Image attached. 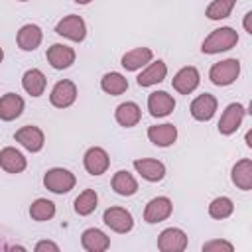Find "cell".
I'll return each instance as SVG.
<instances>
[{"mask_svg": "<svg viewBox=\"0 0 252 252\" xmlns=\"http://www.w3.org/2000/svg\"><path fill=\"white\" fill-rule=\"evenodd\" d=\"M236 43H238V33H236V30L224 26V28L213 30V32L205 37V41H203V45H201V51L207 53V55H215V53L232 49Z\"/></svg>", "mask_w": 252, "mask_h": 252, "instance_id": "cell-1", "label": "cell"}, {"mask_svg": "<svg viewBox=\"0 0 252 252\" xmlns=\"http://www.w3.org/2000/svg\"><path fill=\"white\" fill-rule=\"evenodd\" d=\"M240 75V61L230 57V59H224V61H219L211 67L209 71V79L213 85L217 87H226V85H232Z\"/></svg>", "mask_w": 252, "mask_h": 252, "instance_id": "cell-2", "label": "cell"}, {"mask_svg": "<svg viewBox=\"0 0 252 252\" xmlns=\"http://www.w3.org/2000/svg\"><path fill=\"white\" fill-rule=\"evenodd\" d=\"M77 179L75 175L65 169V167H53L49 169L45 175H43V185L45 189H49L51 193L55 195H63V193H69L73 187H75Z\"/></svg>", "mask_w": 252, "mask_h": 252, "instance_id": "cell-3", "label": "cell"}, {"mask_svg": "<svg viewBox=\"0 0 252 252\" xmlns=\"http://www.w3.org/2000/svg\"><path fill=\"white\" fill-rule=\"evenodd\" d=\"M55 33L61 35V37H67V39H71V41H79V43H81V41L87 37V24H85V20H83L81 16L69 14V16H65L63 20L57 22Z\"/></svg>", "mask_w": 252, "mask_h": 252, "instance_id": "cell-4", "label": "cell"}, {"mask_svg": "<svg viewBox=\"0 0 252 252\" xmlns=\"http://www.w3.org/2000/svg\"><path fill=\"white\" fill-rule=\"evenodd\" d=\"M102 220L110 230H114L118 234H126L134 228V219H132L130 211H126L124 207H108L102 215Z\"/></svg>", "mask_w": 252, "mask_h": 252, "instance_id": "cell-5", "label": "cell"}, {"mask_svg": "<svg viewBox=\"0 0 252 252\" xmlns=\"http://www.w3.org/2000/svg\"><path fill=\"white\" fill-rule=\"evenodd\" d=\"M244 116H246V108H244L240 102H230V104L224 108V112L220 114V120H219V124H217V126H219V132H220L222 136L234 134V132L240 128Z\"/></svg>", "mask_w": 252, "mask_h": 252, "instance_id": "cell-6", "label": "cell"}, {"mask_svg": "<svg viewBox=\"0 0 252 252\" xmlns=\"http://www.w3.org/2000/svg\"><path fill=\"white\" fill-rule=\"evenodd\" d=\"M49 100L55 108H69L75 100H77V85L69 79H63V81H57L51 89V94H49Z\"/></svg>", "mask_w": 252, "mask_h": 252, "instance_id": "cell-7", "label": "cell"}, {"mask_svg": "<svg viewBox=\"0 0 252 252\" xmlns=\"http://www.w3.org/2000/svg\"><path fill=\"white\" fill-rule=\"evenodd\" d=\"M83 165H85V169H87L91 175H102V173H106V169H108V165H110V158H108V154H106L104 148L93 146V148H89V150L85 152V156H83Z\"/></svg>", "mask_w": 252, "mask_h": 252, "instance_id": "cell-8", "label": "cell"}, {"mask_svg": "<svg viewBox=\"0 0 252 252\" xmlns=\"http://www.w3.org/2000/svg\"><path fill=\"white\" fill-rule=\"evenodd\" d=\"M158 248L161 252H183L187 248V234L181 228L169 226L159 232L158 236Z\"/></svg>", "mask_w": 252, "mask_h": 252, "instance_id": "cell-9", "label": "cell"}, {"mask_svg": "<svg viewBox=\"0 0 252 252\" xmlns=\"http://www.w3.org/2000/svg\"><path fill=\"white\" fill-rule=\"evenodd\" d=\"M199 83H201V75H199L197 67H193V65L181 67V69L175 73L173 81H171L173 89H175L179 94H191V93L199 87Z\"/></svg>", "mask_w": 252, "mask_h": 252, "instance_id": "cell-10", "label": "cell"}, {"mask_svg": "<svg viewBox=\"0 0 252 252\" xmlns=\"http://www.w3.org/2000/svg\"><path fill=\"white\" fill-rule=\"evenodd\" d=\"M171 211H173L171 199H167V197H154L152 201H148V205L144 209V220L148 224L161 222V220L169 219Z\"/></svg>", "mask_w": 252, "mask_h": 252, "instance_id": "cell-11", "label": "cell"}, {"mask_svg": "<svg viewBox=\"0 0 252 252\" xmlns=\"http://www.w3.org/2000/svg\"><path fill=\"white\" fill-rule=\"evenodd\" d=\"M14 140H16L18 144H22V146H24L28 152H32V154L39 152V150L43 148V144H45V136H43L41 128L32 126V124L22 126L20 130H16Z\"/></svg>", "mask_w": 252, "mask_h": 252, "instance_id": "cell-12", "label": "cell"}, {"mask_svg": "<svg viewBox=\"0 0 252 252\" xmlns=\"http://www.w3.org/2000/svg\"><path fill=\"white\" fill-rule=\"evenodd\" d=\"M175 108V98L165 91H154L148 96V110L154 118L169 116Z\"/></svg>", "mask_w": 252, "mask_h": 252, "instance_id": "cell-13", "label": "cell"}, {"mask_svg": "<svg viewBox=\"0 0 252 252\" xmlns=\"http://www.w3.org/2000/svg\"><path fill=\"white\" fill-rule=\"evenodd\" d=\"M217 106H219L217 98H215L213 94H209V93H203V94H199V96L193 98L189 110H191V116H193L195 120L207 122V120H211V118L215 116Z\"/></svg>", "mask_w": 252, "mask_h": 252, "instance_id": "cell-14", "label": "cell"}, {"mask_svg": "<svg viewBox=\"0 0 252 252\" xmlns=\"http://www.w3.org/2000/svg\"><path fill=\"white\" fill-rule=\"evenodd\" d=\"M45 57L53 69L61 71V69H67L75 63V49L65 45V43H53L51 47H47Z\"/></svg>", "mask_w": 252, "mask_h": 252, "instance_id": "cell-15", "label": "cell"}, {"mask_svg": "<svg viewBox=\"0 0 252 252\" xmlns=\"http://www.w3.org/2000/svg\"><path fill=\"white\" fill-rule=\"evenodd\" d=\"M134 169L150 183H158L165 177V165L159 159H152V158H142V159H134Z\"/></svg>", "mask_w": 252, "mask_h": 252, "instance_id": "cell-16", "label": "cell"}, {"mask_svg": "<svg viewBox=\"0 0 252 252\" xmlns=\"http://www.w3.org/2000/svg\"><path fill=\"white\" fill-rule=\"evenodd\" d=\"M24 106H26V102L20 94H16V93L2 94L0 96V120L12 122V120L20 118L24 112Z\"/></svg>", "mask_w": 252, "mask_h": 252, "instance_id": "cell-17", "label": "cell"}, {"mask_svg": "<svg viewBox=\"0 0 252 252\" xmlns=\"http://www.w3.org/2000/svg\"><path fill=\"white\" fill-rule=\"evenodd\" d=\"M43 39V32L37 24H26L20 28L18 35H16V41H18V47L22 51H33L39 47Z\"/></svg>", "mask_w": 252, "mask_h": 252, "instance_id": "cell-18", "label": "cell"}, {"mask_svg": "<svg viewBox=\"0 0 252 252\" xmlns=\"http://www.w3.org/2000/svg\"><path fill=\"white\" fill-rule=\"evenodd\" d=\"M148 138L154 146L158 148H167L171 146L175 140H177V128L169 122L165 124H156V126H150L148 128Z\"/></svg>", "mask_w": 252, "mask_h": 252, "instance_id": "cell-19", "label": "cell"}, {"mask_svg": "<svg viewBox=\"0 0 252 252\" xmlns=\"http://www.w3.org/2000/svg\"><path fill=\"white\" fill-rule=\"evenodd\" d=\"M28 161L24 158V154L12 146H6L0 150V167L8 173H22L26 169Z\"/></svg>", "mask_w": 252, "mask_h": 252, "instance_id": "cell-20", "label": "cell"}, {"mask_svg": "<svg viewBox=\"0 0 252 252\" xmlns=\"http://www.w3.org/2000/svg\"><path fill=\"white\" fill-rule=\"evenodd\" d=\"M152 59H154V51L150 47H136V49H130L122 55L120 65L126 71H138V69L146 67Z\"/></svg>", "mask_w": 252, "mask_h": 252, "instance_id": "cell-21", "label": "cell"}, {"mask_svg": "<svg viewBox=\"0 0 252 252\" xmlns=\"http://www.w3.org/2000/svg\"><path fill=\"white\" fill-rule=\"evenodd\" d=\"M165 75H167V65L161 59H158L154 63L150 61V65L136 77V83H138V87H154V85L161 83L165 79Z\"/></svg>", "mask_w": 252, "mask_h": 252, "instance_id": "cell-22", "label": "cell"}, {"mask_svg": "<svg viewBox=\"0 0 252 252\" xmlns=\"http://www.w3.org/2000/svg\"><path fill=\"white\" fill-rule=\"evenodd\" d=\"M114 118H116V122H118L120 126H124V128H132V126H136V124L140 122V118H142V110H140V106H138L136 102L126 100V102H120V104L116 106V110H114Z\"/></svg>", "mask_w": 252, "mask_h": 252, "instance_id": "cell-23", "label": "cell"}, {"mask_svg": "<svg viewBox=\"0 0 252 252\" xmlns=\"http://www.w3.org/2000/svg\"><path fill=\"white\" fill-rule=\"evenodd\" d=\"M230 179H232V183H234L238 189L250 191V189H252V159H248V158L238 159V161L232 165Z\"/></svg>", "mask_w": 252, "mask_h": 252, "instance_id": "cell-24", "label": "cell"}, {"mask_svg": "<svg viewBox=\"0 0 252 252\" xmlns=\"http://www.w3.org/2000/svg\"><path fill=\"white\" fill-rule=\"evenodd\" d=\"M81 244L87 252H104L110 246V238L100 228H87L81 234Z\"/></svg>", "mask_w": 252, "mask_h": 252, "instance_id": "cell-25", "label": "cell"}, {"mask_svg": "<svg viewBox=\"0 0 252 252\" xmlns=\"http://www.w3.org/2000/svg\"><path fill=\"white\" fill-rule=\"evenodd\" d=\"M22 87L28 94L32 96H41L45 87H47V79L39 69H28L22 77Z\"/></svg>", "mask_w": 252, "mask_h": 252, "instance_id": "cell-26", "label": "cell"}, {"mask_svg": "<svg viewBox=\"0 0 252 252\" xmlns=\"http://www.w3.org/2000/svg\"><path fill=\"white\" fill-rule=\"evenodd\" d=\"M112 189H114V193H118L122 197H130L138 191V181L132 173H128L126 169H120L112 177Z\"/></svg>", "mask_w": 252, "mask_h": 252, "instance_id": "cell-27", "label": "cell"}, {"mask_svg": "<svg viewBox=\"0 0 252 252\" xmlns=\"http://www.w3.org/2000/svg\"><path fill=\"white\" fill-rule=\"evenodd\" d=\"M100 89H102L106 94L118 96V94L126 93V89H128V79H126L122 73L110 71V73L102 75V79H100Z\"/></svg>", "mask_w": 252, "mask_h": 252, "instance_id": "cell-28", "label": "cell"}, {"mask_svg": "<svg viewBox=\"0 0 252 252\" xmlns=\"http://www.w3.org/2000/svg\"><path fill=\"white\" fill-rule=\"evenodd\" d=\"M30 217L37 222H43V220H51L55 217V203L49 201V199H35L30 207Z\"/></svg>", "mask_w": 252, "mask_h": 252, "instance_id": "cell-29", "label": "cell"}, {"mask_svg": "<svg viewBox=\"0 0 252 252\" xmlns=\"http://www.w3.org/2000/svg\"><path fill=\"white\" fill-rule=\"evenodd\" d=\"M96 203H98L96 191L94 189H85L75 199V213L81 215V217H87V215H91L96 209Z\"/></svg>", "mask_w": 252, "mask_h": 252, "instance_id": "cell-30", "label": "cell"}, {"mask_svg": "<svg viewBox=\"0 0 252 252\" xmlns=\"http://www.w3.org/2000/svg\"><path fill=\"white\" fill-rule=\"evenodd\" d=\"M234 4H236V0H213V2L207 6L205 16H207L209 20H224V18L230 16Z\"/></svg>", "mask_w": 252, "mask_h": 252, "instance_id": "cell-31", "label": "cell"}, {"mask_svg": "<svg viewBox=\"0 0 252 252\" xmlns=\"http://www.w3.org/2000/svg\"><path fill=\"white\" fill-rule=\"evenodd\" d=\"M234 211V203L228 199V197H217L211 201L209 205V215L217 220H222V219H228Z\"/></svg>", "mask_w": 252, "mask_h": 252, "instance_id": "cell-32", "label": "cell"}, {"mask_svg": "<svg viewBox=\"0 0 252 252\" xmlns=\"http://www.w3.org/2000/svg\"><path fill=\"white\" fill-rule=\"evenodd\" d=\"M220 250H224V252H232L234 250V246L230 244V242H226V240H209V242H205L203 244V252H220Z\"/></svg>", "mask_w": 252, "mask_h": 252, "instance_id": "cell-33", "label": "cell"}, {"mask_svg": "<svg viewBox=\"0 0 252 252\" xmlns=\"http://www.w3.org/2000/svg\"><path fill=\"white\" fill-rule=\"evenodd\" d=\"M35 252H43V250H53V252H59V246L55 244V242H51V240H41V242H37L35 244V248H33Z\"/></svg>", "mask_w": 252, "mask_h": 252, "instance_id": "cell-34", "label": "cell"}, {"mask_svg": "<svg viewBox=\"0 0 252 252\" xmlns=\"http://www.w3.org/2000/svg\"><path fill=\"white\" fill-rule=\"evenodd\" d=\"M250 20H252V12H246V14H244V30H246V33H252Z\"/></svg>", "mask_w": 252, "mask_h": 252, "instance_id": "cell-35", "label": "cell"}, {"mask_svg": "<svg viewBox=\"0 0 252 252\" xmlns=\"http://www.w3.org/2000/svg\"><path fill=\"white\" fill-rule=\"evenodd\" d=\"M246 146L252 148V132H246Z\"/></svg>", "mask_w": 252, "mask_h": 252, "instance_id": "cell-36", "label": "cell"}, {"mask_svg": "<svg viewBox=\"0 0 252 252\" xmlns=\"http://www.w3.org/2000/svg\"><path fill=\"white\" fill-rule=\"evenodd\" d=\"M75 4H81V6H85V4H89V2H93V0H73Z\"/></svg>", "mask_w": 252, "mask_h": 252, "instance_id": "cell-37", "label": "cell"}, {"mask_svg": "<svg viewBox=\"0 0 252 252\" xmlns=\"http://www.w3.org/2000/svg\"><path fill=\"white\" fill-rule=\"evenodd\" d=\"M2 59H4V49L0 47V63H2Z\"/></svg>", "mask_w": 252, "mask_h": 252, "instance_id": "cell-38", "label": "cell"}, {"mask_svg": "<svg viewBox=\"0 0 252 252\" xmlns=\"http://www.w3.org/2000/svg\"><path fill=\"white\" fill-rule=\"evenodd\" d=\"M18 2H28V0H18Z\"/></svg>", "mask_w": 252, "mask_h": 252, "instance_id": "cell-39", "label": "cell"}]
</instances>
